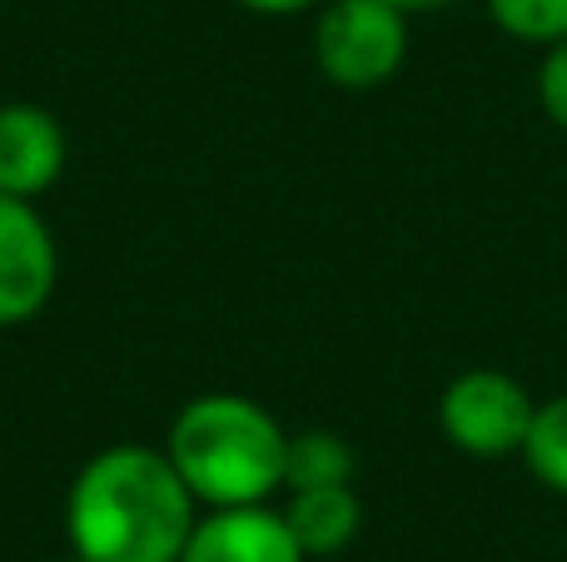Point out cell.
<instances>
[{"mask_svg":"<svg viewBox=\"0 0 567 562\" xmlns=\"http://www.w3.org/2000/svg\"><path fill=\"white\" fill-rule=\"evenodd\" d=\"M538 100H543V110H548L553 125L567 135V40L548 45V55H543V65H538Z\"/></svg>","mask_w":567,"mask_h":562,"instance_id":"12","label":"cell"},{"mask_svg":"<svg viewBox=\"0 0 567 562\" xmlns=\"http://www.w3.org/2000/svg\"><path fill=\"white\" fill-rule=\"evenodd\" d=\"M195 523V493L169 454L140 444L90 458L65 503L70 548L90 562H179Z\"/></svg>","mask_w":567,"mask_h":562,"instance_id":"1","label":"cell"},{"mask_svg":"<svg viewBox=\"0 0 567 562\" xmlns=\"http://www.w3.org/2000/svg\"><path fill=\"white\" fill-rule=\"evenodd\" d=\"M55 239L30 199L0 195V329L25 324L55 294Z\"/></svg>","mask_w":567,"mask_h":562,"instance_id":"5","label":"cell"},{"mask_svg":"<svg viewBox=\"0 0 567 562\" xmlns=\"http://www.w3.org/2000/svg\"><path fill=\"white\" fill-rule=\"evenodd\" d=\"M65 169V129L40 105L0 110V195L35 199Z\"/></svg>","mask_w":567,"mask_h":562,"instance_id":"7","label":"cell"},{"mask_svg":"<svg viewBox=\"0 0 567 562\" xmlns=\"http://www.w3.org/2000/svg\"><path fill=\"white\" fill-rule=\"evenodd\" d=\"M498 30L528 45H558L567 40V0H488Z\"/></svg>","mask_w":567,"mask_h":562,"instance_id":"11","label":"cell"},{"mask_svg":"<svg viewBox=\"0 0 567 562\" xmlns=\"http://www.w3.org/2000/svg\"><path fill=\"white\" fill-rule=\"evenodd\" d=\"M523 464L533 468L543 488L567 498V394L558 398H543L538 414H533L528 428V444H523Z\"/></svg>","mask_w":567,"mask_h":562,"instance_id":"10","label":"cell"},{"mask_svg":"<svg viewBox=\"0 0 567 562\" xmlns=\"http://www.w3.org/2000/svg\"><path fill=\"white\" fill-rule=\"evenodd\" d=\"M284 523L299 538L303 558H333L359 538L363 523V503L349 483H329V488H293Z\"/></svg>","mask_w":567,"mask_h":562,"instance_id":"8","label":"cell"},{"mask_svg":"<svg viewBox=\"0 0 567 562\" xmlns=\"http://www.w3.org/2000/svg\"><path fill=\"white\" fill-rule=\"evenodd\" d=\"M389 6H399L403 15H413V10H443V6H453V0H389Z\"/></svg>","mask_w":567,"mask_h":562,"instance_id":"14","label":"cell"},{"mask_svg":"<svg viewBox=\"0 0 567 562\" xmlns=\"http://www.w3.org/2000/svg\"><path fill=\"white\" fill-rule=\"evenodd\" d=\"M55 562H90V558H80V553H70V558H55Z\"/></svg>","mask_w":567,"mask_h":562,"instance_id":"15","label":"cell"},{"mask_svg":"<svg viewBox=\"0 0 567 562\" xmlns=\"http://www.w3.org/2000/svg\"><path fill=\"white\" fill-rule=\"evenodd\" d=\"M179 562H303V548L289 533L284 513L265 503H245L199 518Z\"/></svg>","mask_w":567,"mask_h":562,"instance_id":"6","label":"cell"},{"mask_svg":"<svg viewBox=\"0 0 567 562\" xmlns=\"http://www.w3.org/2000/svg\"><path fill=\"white\" fill-rule=\"evenodd\" d=\"M239 6L259 10V15H299V10H309L313 0H239Z\"/></svg>","mask_w":567,"mask_h":562,"instance_id":"13","label":"cell"},{"mask_svg":"<svg viewBox=\"0 0 567 562\" xmlns=\"http://www.w3.org/2000/svg\"><path fill=\"white\" fill-rule=\"evenodd\" d=\"M284 448H289V434L255 398L205 394L179 408L165 454L195 493V503L245 508L265 503L275 488H284Z\"/></svg>","mask_w":567,"mask_h":562,"instance_id":"2","label":"cell"},{"mask_svg":"<svg viewBox=\"0 0 567 562\" xmlns=\"http://www.w3.org/2000/svg\"><path fill=\"white\" fill-rule=\"evenodd\" d=\"M533 394L503 368H468L439 398V428L468 458H513L523 454L533 428Z\"/></svg>","mask_w":567,"mask_h":562,"instance_id":"4","label":"cell"},{"mask_svg":"<svg viewBox=\"0 0 567 562\" xmlns=\"http://www.w3.org/2000/svg\"><path fill=\"white\" fill-rule=\"evenodd\" d=\"M409 15L389 0H329L313 25V60L339 90H379L403 70Z\"/></svg>","mask_w":567,"mask_h":562,"instance_id":"3","label":"cell"},{"mask_svg":"<svg viewBox=\"0 0 567 562\" xmlns=\"http://www.w3.org/2000/svg\"><path fill=\"white\" fill-rule=\"evenodd\" d=\"M353 478V448L329 428H309L293 434L284 448V488H329Z\"/></svg>","mask_w":567,"mask_h":562,"instance_id":"9","label":"cell"}]
</instances>
